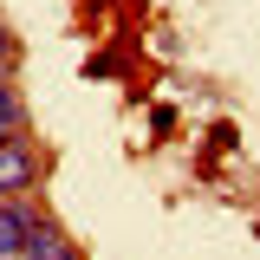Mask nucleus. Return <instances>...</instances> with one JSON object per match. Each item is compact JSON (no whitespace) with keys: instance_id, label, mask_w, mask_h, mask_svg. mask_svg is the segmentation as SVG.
I'll return each instance as SVG.
<instances>
[{"instance_id":"nucleus-1","label":"nucleus","mask_w":260,"mask_h":260,"mask_svg":"<svg viewBox=\"0 0 260 260\" xmlns=\"http://www.w3.org/2000/svg\"><path fill=\"white\" fill-rule=\"evenodd\" d=\"M32 176H39V162H32V150L26 143H0V202H20V195L32 189Z\"/></svg>"},{"instance_id":"nucleus-3","label":"nucleus","mask_w":260,"mask_h":260,"mask_svg":"<svg viewBox=\"0 0 260 260\" xmlns=\"http://www.w3.org/2000/svg\"><path fill=\"white\" fill-rule=\"evenodd\" d=\"M20 260H78V254L65 247V234H59V228H46V221H39V228H32V241H26V254H20Z\"/></svg>"},{"instance_id":"nucleus-4","label":"nucleus","mask_w":260,"mask_h":260,"mask_svg":"<svg viewBox=\"0 0 260 260\" xmlns=\"http://www.w3.org/2000/svg\"><path fill=\"white\" fill-rule=\"evenodd\" d=\"M13 124H20V111H13V98H0V143L13 137Z\"/></svg>"},{"instance_id":"nucleus-2","label":"nucleus","mask_w":260,"mask_h":260,"mask_svg":"<svg viewBox=\"0 0 260 260\" xmlns=\"http://www.w3.org/2000/svg\"><path fill=\"white\" fill-rule=\"evenodd\" d=\"M32 228H39V215H32L26 202H0V260H20V254H26Z\"/></svg>"}]
</instances>
